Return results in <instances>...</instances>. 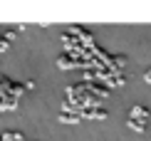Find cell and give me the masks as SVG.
I'll use <instances>...</instances> for the list:
<instances>
[{
    "label": "cell",
    "mask_w": 151,
    "mask_h": 141,
    "mask_svg": "<svg viewBox=\"0 0 151 141\" xmlns=\"http://www.w3.org/2000/svg\"><path fill=\"white\" fill-rule=\"evenodd\" d=\"M82 117H79V112H74V109H62V114H60V121H65V124H77Z\"/></svg>",
    "instance_id": "6da1fadb"
},
{
    "label": "cell",
    "mask_w": 151,
    "mask_h": 141,
    "mask_svg": "<svg viewBox=\"0 0 151 141\" xmlns=\"http://www.w3.org/2000/svg\"><path fill=\"white\" fill-rule=\"evenodd\" d=\"M129 119H139V121H146L149 119V109L146 106H134L129 112Z\"/></svg>",
    "instance_id": "7a4b0ae2"
},
{
    "label": "cell",
    "mask_w": 151,
    "mask_h": 141,
    "mask_svg": "<svg viewBox=\"0 0 151 141\" xmlns=\"http://www.w3.org/2000/svg\"><path fill=\"white\" fill-rule=\"evenodd\" d=\"M127 124H129V129H134L136 134H144V131H146V121H139V119H129Z\"/></svg>",
    "instance_id": "3957f363"
},
{
    "label": "cell",
    "mask_w": 151,
    "mask_h": 141,
    "mask_svg": "<svg viewBox=\"0 0 151 141\" xmlns=\"http://www.w3.org/2000/svg\"><path fill=\"white\" fill-rule=\"evenodd\" d=\"M57 65H60L62 69H67V67H74V65H77V62H74V57H72V60H67V55H62L60 60H57Z\"/></svg>",
    "instance_id": "277c9868"
},
{
    "label": "cell",
    "mask_w": 151,
    "mask_h": 141,
    "mask_svg": "<svg viewBox=\"0 0 151 141\" xmlns=\"http://www.w3.org/2000/svg\"><path fill=\"white\" fill-rule=\"evenodd\" d=\"M144 79H146V82H151V67L146 69V72H144Z\"/></svg>",
    "instance_id": "5b68a950"
}]
</instances>
